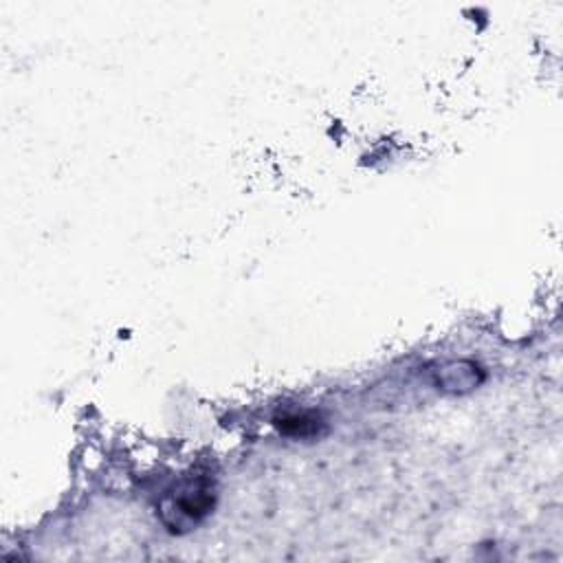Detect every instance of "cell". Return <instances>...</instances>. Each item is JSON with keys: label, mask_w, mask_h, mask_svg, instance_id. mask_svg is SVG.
I'll return each mask as SVG.
<instances>
[{"label": "cell", "mask_w": 563, "mask_h": 563, "mask_svg": "<svg viewBox=\"0 0 563 563\" xmlns=\"http://www.w3.org/2000/svg\"><path fill=\"white\" fill-rule=\"evenodd\" d=\"M213 506V488L207 479H187L176 493L167 495L161 508V517L169 530L180 532L194 528Z\"/></svg>", "instance_id": "obj_1"}]
</instances>
